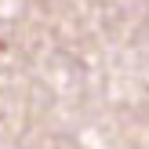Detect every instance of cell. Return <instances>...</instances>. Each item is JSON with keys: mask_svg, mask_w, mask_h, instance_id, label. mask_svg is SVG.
I'll return each instance as SVG.
<instances>
[{"mask_svg": "<svg viewBox=\"0 0 149 149\" xmlns=\"http://www.w3.org/2000/svg\"><path fill=\"white\" fill-rule=\"evenodd\" d=\"M0 51H4V40H0Z\"/></svg>", "mask_w": 149, "mask_h": 149, "instance_id": "1", "label": "cell"}]
</instances>
